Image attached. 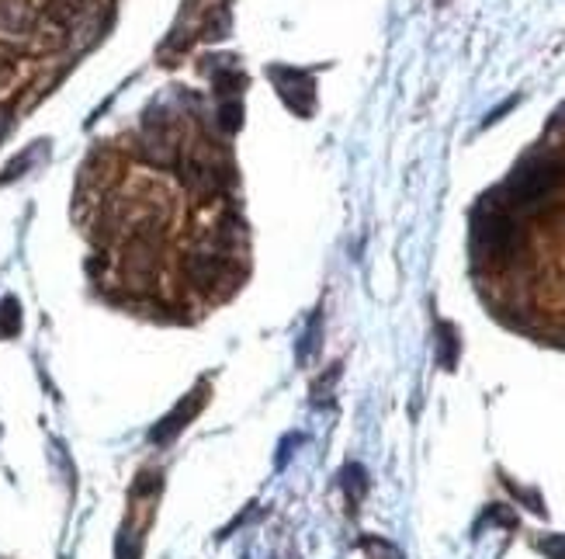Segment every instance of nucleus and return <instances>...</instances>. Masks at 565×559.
Masks as SVG:
<instances>
[{"mask_svg":"<svg viewBox=\"0 0 565 559\" xmlns=\"http://www.w3.org/2000/svg\"><path fill=\"white\" fill-rule=\"evenodd\" d=\"M240 122H243L240 98H223V105H219V129H223V132H236Z\"/></svg>","mask_w":565,"mask_h":559,"instance_id":"obj_9","label":"nucleus"},{"mask_svg":"<svg viewBox=\"0 0 565 559\" xmlns=\"http://www.w3.org/2000/svg\"><path fill=\"white\" fill-rule=\"evenodd\" d=\"M520 244V233H517V223L510 209L503 202H482L476 216H472V247L479 258H489V261H503L510 258Z\"/></svg>","mask_w":565,"mask_h":559,"instance_id":"obj_1","label":"nucleus"},{"mask_svg":"<svg viewBox=\"0 0 565 559\" xmlns=\"http://www.w3.org/2000/svg\"><path fill=\"white\" fill-rule=\"evenodd\" d=\"M343 490H347V501H351V507L364 497V490H368V476H364L361 466H347V469H343Z\"/></svg>","mask_w":565,"mask_h":559,"instance_id":"obj_8","label":"nucleus"},{"mask_svg":"<svg viewBox=\"0 0 565 559\" xmlns=\"http://www.w3.org/2000/svg\"><path fill=\"white\" fill-rule=\"evenodd\" d=\"M205 400H208V383H202L198 389H191L188 396H184V400L177 403L167 417L156 424L153 431H150V441H153V445H167V441H173V438L188 427L191 420L202 414Z\"/></svg>","mask_w":565,"mask_h":559,"instance_id":"obj_4","label":"nucleus"},{"mask_svg":"<svg viewBox=\"0 0 565 559\" xmlns=\"http://www.w3.org/2000/svg\"><path fill=\"white\" fill-rule=\"evenodd\" d=\"M319 323H323V316H319V313H316V316H312V320H309L306 341L298 344V358H309V354H312V348H316V341H319V337H316V333H319Z\"/></svg>","mask_w":565,"mask_h":559,"instance_id":"obj_11","label":"nucleus"},{"mask_svg":"<svg viewBox=\"0 0 565 559\" xmlns=\"http://www.w3.org/2000/svg\"><path fill=\"white\" fill-rule=\"evenodd\" d=\"M565 177V163L555 157H534L528 163H520L514 174L507 177L503 195L507 202L503 206H517V209H528L534 202H541L545 195Z\"/></svg>","mask_w":565,"mask_h":559,"instance_id":"obj_2","label":"nucleus"},{"mask_svg":"<svg viewBox=\"0 0 565 559\" xmlns=\"http://www.w3.org/2000/svg\"><path fill=\"white\" fill-rule=\"evenodd\" d=\"M541 553L549 559H565V535H549V539H541Z\"/></svg>","mask_w":565,"mask_h":559,"instance_id":"obj_12","label":"nucleus"},{"mask_svg":"<svg viewBox=\"0 0 565 559\" xmlns=\"http://www.w3.org/2000/svg\"><path fill=\"white\" fill-rule=\"evenodd\" d=\"M0 331L7 333V337L21 331V306H17L15 296H7L0 302Z\"/></svg>","mask_w":565,"mask_h":559,"instance_id":"obj_10","label":"nucleus"},{"mask_svg":"<svg viewBox=\"0 0 565 559\" xmlns=\"http://www.w3.org/2000/svg\"><path fill=\"white\" fill-rule=\"evenodd\" d=\"M441 4H445V0H441Z\"/></svg>","mask_w":565,"mask_h":559,"instance_id":"obj_13","label":"nucleus"},{"mask_svg":"<svg viewBox=\"0 0 565 559\" xmlns=\"http://www.w3.org/2000/svg\"><path fill=\"white\" fill-rule=\"evenodd\" d=\"M223 174L225 171L215 163V160L208 157V153H188V157L181 160V181H184V188H188L191 195L219 192Z\"/></svg>","mask_w":565,"mask_h":559,"instance_id":"obj_5","label":"nucleus"},{"mask_svg":"<svg viewBox=\"0 0 565 559\" xmlns=\"http://www.w3.org/2000/svg\"><path fill=\"white\" fill-rule=\"evenodd\" d=\"M458 351H462L458 331L451 323H437V362H441V368L458 365Z\"/></svg>","mask_w":565,"mask_h":559,"instance_id":"obj_7","label":"nucleus"},{"mask_svg":"<svg viewBox=\"0 0 565 559\" xmlns=\"http://www.w3.org/2000/svg\"><path fill=\"white\" fill-rule=\"evenodd\" d=\"M267 73H271V80H275L281 101H285L295 115L309 119L312 108H316V84H312V77H309L306 70H295V67H271Z\"/></svg>","mask_w":565,"mask_h":559,"instance_id":"obj_3","label":"nucleus"},{"mask_svg":"<svg viewBox=\"0 0 565 559\" xmlns=\"http://www.w3.org/2000/svg\"><path fill=\"white\" fill-rule=\"evenodd\" d=\"M32 25V11L21 0H0V36H21Z\"/></svg>","mask_w":565,"mask_h":559,"instance_id":"obj_6","label":"nucleus"}]
</instances>
